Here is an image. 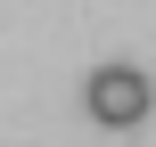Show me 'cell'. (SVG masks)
Here are the masks:
<instances>
[{
  "label": "cell",
  "instance_id": "6da1fadb",
  "mask_svg": "<svg viewBox=\"0 0 156 147\" xmlns=\"http://www.w3.org/2000/svg\"><path fill=\"white\" fill-rule=\"evenodd\" d=\"M82 106H90V123H99V131H132V123H148L156 90H148V74H140V65H99V74L82 82Z\"/></svg>",
  "mask_w": 156,
  "mask_h": 147
}]
</instances>
